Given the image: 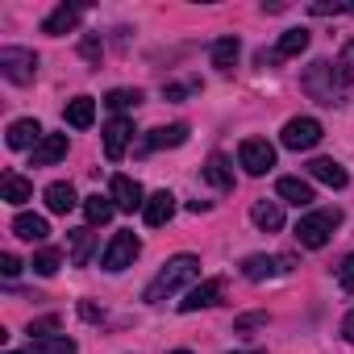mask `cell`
<instances>
[{
    "mask_svg": "<svg viewBox=\"0 0 354 354\" xmlns=\"http://www.w3.org/2000/svg\"><path fill=\"white\" fill-rule=\"evenodd\" d=\"M196 275H201V259H196V254H175V259L146 283V296H142V300H146V304H162L167 296H175V292H180L188 279H196Z\"/></svg>",
    "mask_w": 354,
    "mask_h": 354,
    "instance_id": "6da1fadb",
    "label": "cell"
},
{
    "mask_svg": "<svg viewBox=\"0 0 354 354\" xmlns=\"http://www.w3.org/2000/svg\"><path fill=\"white\" fill-rule=\"evenodd\" d=\"M337 225H342V213H337V209H317V213H308V217L296 221V238H300V246L321 250Z\"/></svg>",
    "mask_w": 354,
    "mask_h": 354,
    "instance_id": "7a4b0ae2",
    "label": "cell"
},
{
    "mask_svg": "<svg viewBox=\"0 0 354 354\" xmlns=\"http://www.w3.org/2000/svg\"><path fill=\"white\" fill-rule=\"evenodd\" d=\"M0 75H5L9 84H30L38 75V55L21 50V46H5L0 50Z\"/></svg>",
    "mask_w": 354,
    "mask_h": 354,
    "instance_id": "3957f363",
    "label": "cell"
},
{
    "mask_svg": "<svg viewBox=\"0 0 354 354\" xmlns=\"http://www.w3.org/2000/svg\"><path fill=\"white\" fill-rule=\"evenodd\" d=\"M304 92H308L317 104H337V100H342V88L333 84V67H329L325 59L304 71Z\"/></svg>",
    "mask_w": 354,
    "mask_h": 354,
    "instance_id": "277c9868",
    "label": "cell"
},
{
    "mask_svg": "<svg viewBox=\"0 0 354 354\" xmlns=\"http://www.w3.org/2000/svg\"><path fill=\"white\" fill-rule=\"evenodd\" d=\"M142 254V242L129 234V230H121V234H113L109 238V246H104V254H100V263H104V271H125V267H133V259Z\"/></svg>",
    "mask_w": 354,
    "mask_h": 354,
    "instance_id": "5b68a950",
    "label": "cell"
},
{
    "mask_svg": "<svg viewBox=\"0 0 354 354\" xmlns=\"http://www.w3.org/2000/svg\"><path fill=\"white\" fill-rule=\"evenodd\" d=\"M238 162L246 167V175H267L275 167V146L267 138H246L238 146Z\"/></svg>",
    "mask_w": 354,
    "mask_h": 354,
    "instance_id": "8992f818",
    "label": "cell"
},
{
    "mask_svg": "<svg viewBox=\"0 0 354 354\" xmlns=\"http://www.w3.org/2000/svg\"><path fill=\"white\" fill-rule=\"evenodd\" d=\"M279 142H283L288 150H313V146L321 142V121H317V117H292V121L283 125Z\"/></svg>",
    "mask_w": 354,
    "mask_h": 354,
    "instance_id": "52a82bcc",
    "label": "cell"
},
{
    "mask_svg": "<svg viewBox=\"0 0 354 354\" xmlns=\"http://www.w3.org/2000/svg\"><path fill=\"white\" fill-rule=\"evenodd\" d=\"M109 196H113V205H117L121 213L146 209V192H142V184H138V180H129V175H113V188H109Z\"/></svg>",
    "mask_w": 354,
    "mask_h": 354,
    "instance_id": "ba28073f",
    "label": "cell"
},
{
    "mask_svg": "<svg viewBox=\"0 0 354 354\" xmlns=\"http://www.w3.org/2000/svg\"><path fill=\"white\" fill-rule=\"evenodd\" d=\"M221 292H225V279H201V283H196V288H188V296L180 300V313L209 308V304H217V300H221Z\"/></svg>",
    "mask_w": 354,
    "mask_h": 354,
    "instance_id": "9c48e42d",
    "label": "cell"
},
{
    "mask_svg": "<svg viewBox=\"0 0 354 354\" xmlns=\"http://www.w3.org/2000/svg\"><path fill=\"white\" fill-rule=\"evenodd\" d=\"M129 138H133V121H129V117H113V121L104 125V154L117 162V158L125 154Z\"/></svg>",
    "mask_w": 354,
    "mask_h": 354,
    "instance_id": "30bf717a",
    "label": "cell"
},
{
    "mask_svg": "<svg viewBox=\"0 0 354 354\" xmlns=\"http://www.w3.org/2000/svg\"><path fill=\"white\" fill-rule=\"evenodd\" d=\"M279 271H292V259H271V254H250L246 263H242V275L246 279H271V275H279Z\"/></svg>",
    "mask_w": 354,
    "mask_h": 354,
    "instance_id": "8fae6325",
    "label": "cell"
},
{
    "mask_svg": "<svg viewBox=\"0 0 354 354\" xmlns=\"http://www.w3.org/2000/svg\"><path fill=\"white\" fill-rule=\"evenodd\" d=\"M59 158H67V133H46V138L30 150V162H34V167H50V162H59Z\"/></svg>",
    "mask_w": 354,
    "mask_h": 354,
    "instance_id": "7c38bea8",
    "label": "cell"
},
{
    "mask_svg": "<svg viewBox=\"0 0 354 354\" xmlns=\"http://www.w3.org/2000/svg\"><path fill=\"white\" fill-rule=\"evenodd\" d=\"M275 192H279V201H288V205H296V209H308L317 196H313V184L308 180H296V175H283V180L275 184Z\"/></svg>",
    "mask_w": 354,
    "mask_h": 354,
    "instance_id": "4fadbf2b",
    "label": "cell"
},
{
    "mask_svg": "<svg viewBox=\"0 0 354 354\" xmlns=\"http://www.w3.org/2000/svg\"><path fill=\"white\" fill-rule=\"evenodd\" d=\"M184 142H188V125H184V121H175V125H158V129H150V133H146V142H142V150L184 146Z\"/></svg>",
    "mask_w": 354,
    "mask_h": 354,
    "instance_id": "5bb4252c",
    "label": "cell"
},
{
    "mask_svg": "<svg viewBox=\"0 0 354 354\" xmlns=\"http://www.w3.org/2000/svg\"><path fill=\"white\" fill-rule=\"evenodd\" d=\"M80 5H59L46 21H42V34H50V38H63V34H71L75 26H80Z\"/></svg>",
    "mask_w": 354,
    "mask_h": 354,
    "instance_id": "9a60e30c",
    "label": "cell"
},
{
    "mask_svg": "<svg viewBox=\"0 0 354 354\" xmlns=\"http://www.w3.org/2000/svg\"><path fill=\"white\" fill-rule=\"evenodd\" d=\"M42 138H46V133H42V125H38L34 117H21V121L9 125V146H13V150H34Z\"/></svg>",
    "mask_w": 354,
    "mask_h": 354,
    "instance_id": "2e32d148",
    "label": "cell"
},
{
    "mask_svg": "<svg viewBox=\"0 0 354 354\" xmlns=\"http://www.w3.org/2000/svg\"><path fill=\"white\" fill-rule=\"evenodd\" d=\"M142 217H146V225H150V230L167 225V221L175 217V196H171V192H154V196H146V209H142Z\"/></svg>",
    "mask_w": 354,
    "mask_h": 354,
    "instance_id": "e0dca14e",
    "label": "cell"
},
{
    "mask_svg": "<svg viewBox=\"0 0 354 354\" xmlns=\"http://www.w3.org/2000/svg\"><path fill=\"white\" fill-rule=\"evenodd\" d=\"M5 354H80V346L67 333H55V337H34L26 350H5Z\"/></svg>",
    "mask_w": 354,
    "mask_h": 354,
    "instance_id": "ac0fdd59",
    "label": "cell"
},
{
    "mask_svg": "<svg viewBox=\"0 0 354 354\" xmlns=\"http://www.w3.org/2000/svg\"><path fill=\"white\" fill-rule=\"evenodd\" d=\"M308 175H313V180H321V184H329V188H346V184H350L346 167L333 162V158H313V162H308Z\"/></svg>",
    "mask_w": 354,
    "mask_h": 354,
    "instance_id": "d6986e66",
    "label": "cell"
},
{
    "mask_svg": "<svg viewBox=\"0 0 354 354\" xmlns=\"http://www.w3.org/2000/svg\"><path fill=\"white\" fill-rule=\"evenodd\" d=\"M63 117H67V125H75V129H88V125L96 121V100H92V96H75V100H67Z\"/></svg>",
    "mask_w": 354,
    "mask_h": 354,
    "instance_id": "ffe728a7",
    "label": "cell"
},
{
    "mask_svg": "<svg viewBox=\"0 0 354 354\" xmlns=\"http://www.w3.org/2000/svg\"><path fill=\"white\" fill-rule=\"evenodd\" d=\"M205 180H209L213 188H221V192L234 188V167L225 162V154H209V162H205Z\"/></svg>",
    "mask_w": 354,
    "mask_h": 354,
    "instance_id": "44dd1931",
    "label": "cell"
},
{
    "mask_svg": "<svg viewBox=\"0 0 354 354\" xmlns=\"http://www.w3.org/2000/svg\"><path fill=\"white\" fill-rule=\"evenodd\" d=\"M308 42H313V34L300 26V30H288L283 38H279V46H275V55L271 59H296V55H304L308 50Z\"/></svg>",
    "mask_w": 354,
    "mask_h": 354,
    "instance_id": "7402d4cb",
    "label": "cell"
},
{
    "mask_svg": "<svg viewBox=\"0 0 354 354\" xmlns=\"http://www.w3.org/2000/svg\"><path fill=\"white\" fill-rule=\"evenodd\" d=\"M250 221H254L259 230L275 234V230H283V209H279L275 201H259V205L250 209Z\"/></svg>",
    "mask_w": 354,
    "mask_h": 354,
    "instance_id": "603a6c76",
    "label": "cell"
},
{
    "mask_svg": "<svg viewBox=\"0 0 354 354\" xmlns=\"http://www.w3.org/2000/svg\"><path fill=\"white\" fill-rule=\"evenodd\" d=\"M13 234H17V238H26V242H42V238L50 234V225H46V217H38V213H17Z\"/></svg>",
    "mask_w": 354,
    "mask_h": 354,
    "instance_id": "cb8c5ba5",
    "label": "cell"
},
{
    "mask_svg": "<svg viewBox=\"0 0 354 354\" xmlns=\"http://www.w3.org/2000/svg\"><path fill=\"white\" fill-rule=\"evenodd\" d=\"M75 205H80V201H75V188H71V184H50V188H46V209H50V213H71Z\"/></svg>",
    "mask_w": 354,
    "mask_h": 354,
    "instance_id": "d4e9b609",
    "label": "cell"
},
{
    "mask_svg": "<svg viewBox=\"0 0 354 354\" xmlns=\"http://www.w3.org/2000/svg\"><path fill=\"white\" fill-rule=\"evenodd\" d=\"M113 213H117L113 196H88V201H84V217H88V225H104Z\"/></svg>",
    "mask_w": 354,
    "mask_h": 354,
    "instance_id": "484cf974",
    "label": "cell"
},
{
    "mask_svg": "<svg viewBox=\"0 0 354 354\" xmlns=\"http://www.w3.org/2000/svg\"><path fill=\"white\" fill-rule=\"evenodd\" d=\"M67 238H71V263H75V267H84V263H88V254H92V246H96L92 225H88V230H71Z\"/></svg>",
    "mask_w": 354,
    "mask_h": 354,
    "instance_id": "4316f807",
    "label": "cell"
},
{
    "mask_svg": "<svg viewBox=\"0 0 354 354\" xmlns=\"http://www.w3.org/2000/svg\"><path fill=\"white\" fill-rule=\"evenodd\" d=\"M238 38H221V42H213V67L217 71H234V63H238Z\"/></svg>",
    "mask_w": 354,
    "mask_h": 354,
    "instance_id": "83f0119b",
    "label": "cell"
},
{
    "mask_svg": "<svg viewBox=\"0 0 354 354\" xmlns=\"http://www.w3.org/2000/svg\"><path fill=\"white\" fill-rule=\"evenodd\" d=\"M5 201H9V205L34 201V184L26 180V175H5Z\"/></svg>",
    "mask_w": 354,
    "mask_h": 354,
    "instance_id": "f1b7e54d",
    "label": "cell"
},
{
    "mask_svg": "<svg viewBox=\"0 0 354 354\" xmlns=\"http://www.w3.org/2000/svg\"><path fill=\"white\" fill-rule=\"evenodd\" d=\"M104 104H109V109H138V104H142V92H138V88H133V92H129V88H117V92L104 96Z\"/></svg>",
    "mask_w": 354,
    "mask_h": 354,
    "instance_id": "f546056e",
    "label": "cell"
},
{
    "mask_svg": "<svg viewBox=\"0 0 354 354\" xmlns=\"http://www.w3.org/2000/svg\"><path fill=\"white\" fill-rule=\"evenodd\" d=\"M30 267H34V271H38V275H55V271H59V267H63V254H59V250H38V254H34V263H30Z\"/></svg>",
    "mask_w": 354,
    "mask_h": 354,
    "instance_id": "4dcf8cb0",
    "label": "cell"
},
{
    "mask_svg": "<svg viewBox=\"0 0 354 354\" xmlns=\"http://www.w3.org/2000/svg\"><path fill=\"white\" fill-rule=\"evenodd\" d=\"M337 80L342 84H354V38L342 46V55H337Z\"/></svg>",
    "mask_w": 354,
    "mask_h": 354,
    "instance_id": "1f68e13d",
    "label": "cell"
},
{
    "mask_svg": "<svg viewBox=\"0 0 354 354\" xmlns=\"http://www.w3.org/2000/svg\"><path fill=\"white\" fill-rule=\"evenodd\" d=\"M59 329V317H42V321H30V342L34 337H55Z\"/></svg>",
    "mask_w": 354,
    "mask_h": 354,
    "instance_id": "d6a6232c",
    "label": "cell"
},
{
    "mask_svg": "<svg viewBox=\"0 0 354 354\" xmlns=\"http://www.w3.org/2000/svg\"><path fill=\"white\" fill-rule=\"evenodd\" d=\"M259 325H267V313H246V317L234 321V333H250V329H259Z\"/></svg>",
    "mask_w": 354,
    "mask_h": 354,
    "instance_id": "836d02e7",
    "label": "cell"
},
{
    "mask_svg": "<svg viewBox=\"0 0 354 354\" xmlns=\"http://www.w3.org/2000/svg\"><path fill=\"white\" fill-rule=\"evenodd\" d=\"M337 283L354 296V254H346V259H342V267H337Z\"/></svg>",
    "mask_w": 354,
    "mask_h": 354,
    "instance_id": "e575fe53",
    "label": "cell"
},
{
    "mask_svg": "<svg viewBox=\"0 0 354 354\" xmlns=\"http://www.w3.org/2000/svg\"><path fill=\"white\" fill-rule=\"evenodd\" d=\"M0 271H5V279H17L21 275V259L17 254H0Z\"/></svg>",
    "mask_w": 354,
    "mask_h": 354,
    "instance_id": "d590c367",
    "label": "cell"
},
{
    "mask_svg": "<svg viewBox=\"0 0 354 354\" xmlns=\"http://www.w3.org/2000/svg\"><path fill=\"white\" fill-rule=\"evenodd\" d=\"M84 59H100V42H96V38L84 42Z\"/></svg>",
    "mask_w": 354,
    "mask_h": 354,
    "instance_id": "8d00e7d4",
    "label": "cell"
},
{
    "mask_svg": "<svg viewBox=\"0 0 354 354\" xmlns=\"http://www.w3.org/2000/svg\"><path fill=\"white\" fill-rule=\"evenodd\" d=\"M80 313H84V317H88V321H100V317H104V313H100V308H96V304H88V300H84V304H80Z\"/></svg>",
    "mask_w": 354,
    "mask_h": 354,
    "instance_id": "74e56055",
    "label": "cell"
},
{
    "mask_svg": "<svg viewBox=\"0 0 354 354\" xmlns=\"http://www.w3.org/2000/svg\"><path fill=\"white\" fill-rule=\"evenodd\" d=\"M342 333H346V342H354V308L346 313V321H342Z\"/></svg>",
    "mask_w": 354,
    "mask_h": 354,
    "instance_id": "f35d334b",
    "label": "cell"
},
{
    "mask_svg": "<svg viewBox=\"0 0 354 354\" xmlns=\"http://www.w3.org/2000/svg\"><path fill=\"white\" fill-rule=\"evenodd\" d=\"M171 354H192V350H171Z\"/></svg>",
    "mask_w": 354,
    "mask_h": 354,
    "instance_id": "ab89813d",
    "label": "cell"
},
{
    "mask_svg": "<svg viewBox=\"0 0 354 354\" xmlns=\"http://www.w3.org/2000/svg\"><path fill=\"white\" fill-rule=\"evenodd\" d=\"M242 354H263V350H242Z\"/></svg>",
    "mask_w": 354,
    "mask_h": 354,
    "instance_id": "60d3db41",
    "label": "cell"
}]
</instances>
